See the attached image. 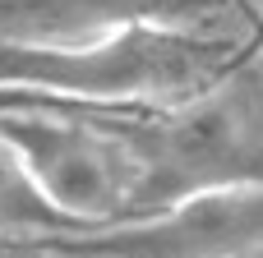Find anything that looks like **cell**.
Returning <instances> with one entry per match:
<instances>
[{
  "label": "cell",
  "mask_w": 263,
  "mask_h": 258,
  "mask_svg": "<svg viewBox=\"0 0 263 258\" xmlns=\"http://www.w3.org/2000/svg\"><path fill=\"white\" fill-rule=\"evenodd\" d=\"M139 171V217L222 189H263V69H227L176 106L111 115Z\"/></svg>",
  "instance_id": "obj_1"
},
{
  "label": "cell",
  "mask_w": 263,
  "mask_h": 258,
  "mask_svg": "<svg viewBox=\"0 0 263 258\" xmlns=\"http://www.w3.org/2000/svg\"><path fill=\"white\" fill-rule=\"evenodd\" d=\"M245 258H263V249H254V254H245Z\"/></svg>",
  "instance_id": "obj_7"
},
{
  "label": "cell",
  "mask_w": 263,
  "mask_h": 258,
  "mask_svg": "<svg viewBox=\"0 0 263 258\" xmlns=\"http://www.w3.org/2000/svg\"><path fill=\"white\" fill-rule=\"evenodd\" d=\"M51 258H245L263 249V189H222L148 222L37 240Z\"/></svg>",
  "instance_id": "obj_3"
},
{
  "label": "cell",
  "mask_w": 263,
  "mask_h": 258,
  "mask_svg": "<svg viewBox=\"0 0 263 258\" xmlns=\"http://www.w3.org/2000/svg\"><path fill=\"white\" fill-rule=\"evenodd\" d=\"M236 42L199 28H125L92 46H0V92H37L69 106H176L231 69Z\"/></svg>",
  "instance_id": "obj_2"
},
{
  "label": "cell",
  "mask_w": 263,
  "mask_h": 258,
  "mask_svg": "<svg viewBox=\"0 0 263 258\" xmlns=\"http://www.w3.org/2000/svg\"><path fill=\"white\" fill-rule=\"evenodd\" d=\"M259 14H263V0H259Z\"/></svg>",
  "instance_id": "obj_8"
},
{
  "label": "cell",
  "mask_w": 263,
  "mask_h": 258,
  "mask_svg": "<svg viewBox=\"0 0 263 258\" xmlns=\"http://www.w3.org/2000/svg\"><path fill=\"white\" fill-rule=\"evenodd\" d=\"M222 0H0V46H92L125 28H199Z\"/></svg>",
  "instance_id": "obj_4"
},
{
  "label": "cell",
  "mask_w": 263,
  "mask_h": 258,
  "mask_svg": "<svg viewBox=\"0 0 263 258\" xmlns=\"http://www.w3.org/2000/svg\"><path fill=\"white\" fill-rule=\"evenodd\" d=\"M0 258H51L37 240H18V245H0Z\"/></svg>",
  "instance_id": "obj_6"
},
{
  "label": "cell",
  "mask_w": 263,
  "mask_h": 258,
  "mask_svg": "<svg viewBox=\"0 0 263 258\" xmlns=\"http://www.w3.org/2000/svg\"><path fill=\"white\" fill-rule=\"evenodd\" d=\"M79 231L74 222H65L28 180L23 162L14 157V148L0 138V245H18V240H46V235H69Z\"/></svg>",
  "instance_id": "obj_5"
}]
</instances>
